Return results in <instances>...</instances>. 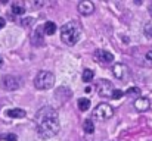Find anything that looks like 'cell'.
Here are the masks:
<instances>
[{"mask_svg":"<svg viewBox=\"0 0 152 141\" xmlns=\"http://www.w3.org/2000/svg\"><path fill=\"white\" fill-rule=\"evenodd\" d=\"M36 124H37V134L42 138H52L59 132V118L58 112L50 107L45 106L42 107L36 115Z\"/></svg>","mask_w":152,"mask_h":141,"instance_id":"cell-1","label":"cell"},{"mask_svg":"<svg viewBox=\"0 0 152 141\" xmlns=\"http://www.w3.org/2000/svg\"><path fill=\"white\" fill-rule=\"evenodd\" d=\"M80 35H81V25L77 21L66 22L61 28V38L66 46L77 44V41L80 40Z\"/></svg>","mask_w":152,"mask_h":141,"instance_id":"cell-2","label":"cell"},{"mask_svg":"<svg viewBox=\"0 0 152 141\" xmlns=\"http://www.w3.org/2000/svg\"><path fill=\"white\" fill-rule=\"evenodd\" d=\"M55 84V75L49 71H42L37 74L36 80H34V85L39 90H49Z\"/></svg>","mask_w":152,"mask_h":141,"instance_id":"cell-3","label":"cell"},{"mask_svg":"<svg viewBox=\"0 0 152 141\" xmlns=\"http://www.w3.org/2000/svg\"><path fill=\"white\" fill-rule=\"evenodd\" d=\"M112 116H114V107L106 104V103L98 104L93 109V112H92V118H95L98 121H106V119H109Z\"/></svg>","mask_w":152,"mask_h":141,"instance_id":"cell-4","label":"cell"},{"mask_svg":"<svg viewBox=\"0 0 152 141\" xmlns=\"http://www.w3.org/2000/svg\"><path fill=\"white\" fill-rule=\"evenodd\" d=\"M96 90L99 95L102 97H112V93H114V88H112V84L106 80H101L96 85Z\"/></svg>","mask_w":152,"mask_h":141,"instance_id":"cell-5","label":"cell"},{"mask_svg":"<svg viewBox=\"0 0 152 141\" xmlns=\"http://www.w3.org/2000/svg\"><path fill=\"white\" fill-rule=\"evenodd\" d=\"M95 59L102 65H111L114 62V54L106 51V50H96L95 51Z\"/></svg>","mask_w":152,"mask_h":141,"instance_id":"cell-6","label":"cell"},{"mask_svg":"<svg viewBox=\"0 0 152 141\" xmlns=\"http://www.w3.org/2000/svg\"><path fill=\"white\" fill-rule=\"evenodd\" d=\"M1 87L9 90V91H13L19 87V80L13 75H6V77L1 78Z\"/></svg>","mask_w":152,"mask_h":141,"instance_id":"cell-7","label":"cell"},{"mask_svg":"<svg viewBox=\"0 0 152 141\" xmlns=\"http://www.w3.org/2000/svg\"><path fill=\"white\" fill-rule=\"evenodd\" d=\"M112 74L117 80H124L129 74V68L124 65V63H115L112 66Z\"/></svg>","mask_w":152,"mask_h":141,"instance_id":"cell-8","label":"cell"},{"mask_svg":"<svg viewBox=\"0 0 152 141\" xmlns=\"http://www.w3.org/2000/svg\"><path fill=\"white\" fill-rule=\"evenodd\" d=\"M78 12L81 13V15H84V16H89V15H92L93 12H95V4L92 3V1H89V0H83V1H80L78 3Z\"/></svg>","mask_w":152,"mask_h":141,"instance_id":"cell-9","label":"cell"},{"mask_svg":"<svg viewBox=\"0 0 152 141\" xmlns=\"http://www.w3.org/2000/svg\"><path fill=\"white\" fill-rule=\"evenodd\" d=\"M149 106H151V103L146 97H139L134 100V109L137 112H146L149 109Z\"/></svg>","mask_w":152,"mask_h":141,"instance_id":"cell-10","label":"cell"},{"mask_svg":"<svg viewBox=\"0 0 152 141\" xmlns=\"http://www.w3.org/2000/svg\"><path fill=\"white\" fill-rule=\"evenodd\" d=\"M6 115H7L9 118H15V119H21V118H25V115H27V112H25L24 109H9V110L6 112Z\"/></svg>","mask_w":152,"mask_h":141,"instance_id":"cell-11","label":"cell"},{"mask_svg":"<svg viewBox=\"0 0 152 141\" xmlns=\"http://www.w3.org/2000/svg\"><path fill=\"white\" fill-rule=\"evenodd\" d=\"M42 31H45V28H37L33 34V44L34 46H40L43 44V35H42Z\"/></svg>","mask_w":152,"mask_h":141,"instance_id":"cell-12","label":"cell"},{"mask_svg":"<svg viewBox=\"0 0 152 141\" xmlns=\"http://www.w3.org/2000/svg\"><path fill=\"white\" fill-rule=\"evenodd\" d=\"M77 104H78V109H80L81 112H86V110L90 107V100L86 98V97H83V98H78Z\"/></svg>","mask_w":152,"mask_h":141,"instance_id":"cell-13","label":"cell"},{"mask_svg":"<svg viewBox=\"0 0 152 141\" xmlns=\"http://www.w3.org/2000/svg\"><path fill=\"white\" fill-rule=\"evenodd\" d=\"M43 28H45V34L46 35H52V34L56 33V24L55 22H46Z\"/></svg>","mask_w":152,"mask_h":141,"instance_id":"cell-14","label":"cell"},{"mask_svg":"<svg viewBox=\"0 0 152 141\" xmlns=\"http://www.w3.org/2000/svg\"><path fill=\"white\" fill-rule=\"evenodd\" d=\"M83 128H84V131H86L87 134H93V132H95V124H93L90 119L84 121V124H83Z\"/></svg>","mask_w":152,"mask_h":141,"instance_id":"cell-15","label":"cell"},{"mask_svg":"<svg viewBox=\"0 0 152 141\" xmlns=\"http://www.w3.org/2000/svg\"><path fill=\"white\" fill-rule=\"evenodd\" d=\"M93 77H95V74H93L92 69H86V71L83 72V81H84V82H90V81L93 80Z\"/></svg>","mask_w":152,"mask_h":141,"instance_id":"cell-16","label":"cell"},{"mask_svg":"<svg viewBox=\"0 0 152 141\" xmlns=\"http://www.w3.org/2000/svg\"><path fill=\"white\" fill-rule=\"evenodd\" d=\"M12 12H13L15 15H24V13H25V7L21 6V4H18V3H15V4L12 6Z\"/></svg>","mask_w":152,"mask_h":141,"instance_id":"cell-17","label":"cell"},{"mask_svg":"<svg viewBox=\"0 0 152 141\" xmlns=\"http://www.w3.org/2000/svg\"><path fill=\"white\" fill-rule=\"evenodd\" d=\"M127 95H139L140 94V88H137V87H132V88H129L127 91H126Z\"/></svg>","mask_w":152,"mask_h":141,"instance_id":"cell-18","label":"cell"},{"mask_svg":"<svg viewBox=\"0 0 152 141\" xmlns=\"http://www.w3.org/2000/svg\"><path fill=\"white\" fill-rule=\"evenodd\" d=\"M1 140H4V141H16L18 140V137H16L15 134H6V135H3V137H1Z\"/></svg>","mask_w":152,"mask_h":141,"instance_id":"cell-19","label":"cell"},{"mask_svg":"<svg viewBox=\"0 0 152 141\" xmlns=\"http://www.w3.org/2000/svg\"><path fill=\"white\" fill-rule=\"evenodd\" d=\"M124 94H126V93H124V91H121V90H114V93H112V98L118 100V98H121Z\"/></svg>","mask_w":152,"mask_h":141,"instance_id":"cell-20","label":"cell"},{"mask_svg":"<svg viewBox=\"0 0 152 141\" xmlns=\"http://www.w3.org/2000/svg\"><path fill=\"white\" fill-rule=\"evenodd\" d=\"M33 21H34L33 18H27V19L22 21V24H24V25H30V22H33Z\"/></svg>","mask_w":152,"mask_h":141,"instance_id":"cell-21","label":"cell"},{"mask_svg":"<svg viewBox=\"0 0 152 141\" xmlns=\"http://www.w3.org/2000/svg\"><path fill=\"white\" fill-rule=\"evenodd\" d=\"M4 24H6V22H4V19H3V18L0 16V30H1V28L4 27Z\"/></svg>","mask_w":152,"mask_h":141,"instance_id":"cell-22","label":"cell"},{"mask_svg":"<svg viewBox=\"0 0 152 141\" xmlns=\"http://www.w3.org/2000/svg\"><path fill=\"white\" fill-rule=\"evenodd\" d=\"M146 59H148V60H152V51H148V53H146Z\"/></svg>","mask_w":152,"mask_h":141,"instance_id":"cell-23","label":"cell"},{"mask_svg":"<svg viewBox=\"0 0 152 141\" xmlns=\"http://www.w3.org/2000/svg\"><path fill=\"white\" fill-rule=\"evenodd\" d=\"M149 15H151V16H152V4H151V6H149Z\"/></svg>","mask_w":152,"mask_h":141,"instance_id":"cell-24","label":"cell"},{"mask_svg":"<svg viewBox=\"0 0 152 141\" xmlns=\"http://www.w3.org/2000/svg\"><path fill=\"white\" fill-rule=\"evenodd\" d=\"M1 66H3V59L0 57V68H1Z\"/></svg>","mask_w":152,"mask_h":141,"instance_id":"cell-25","label":"cell"}]
</instances>
